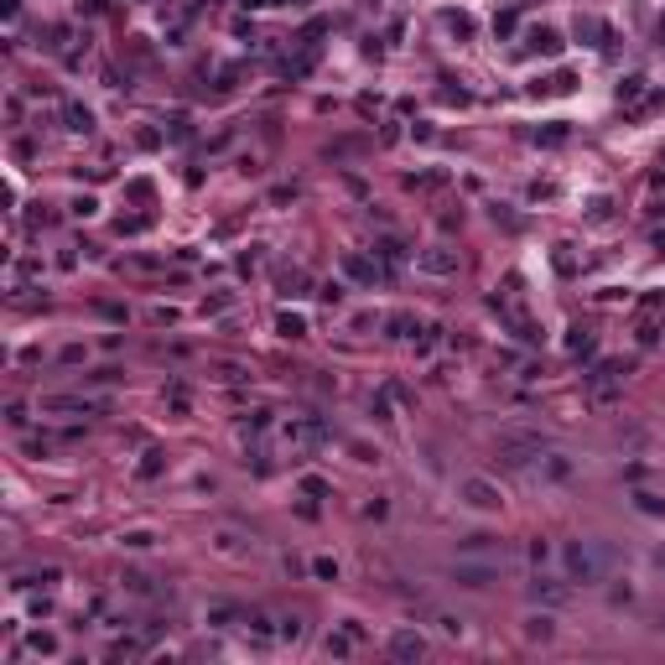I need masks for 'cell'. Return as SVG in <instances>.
<instances>
[{
	"mask_svg": "<svg viewBox=\"0 0 665 665\" xmlns=\"http://www.w3.org/2000/svg\"><path fill=\"white\" fill-rule=\"evenodd\" d=\"M125 582H130V593H151V587H156V582H151V577H146V572H130Z\"/></svg>",
	"mask_w": 665,
	"mask_h": 665,
	"instance_id": "20",
	"label": "cell"
},
{
	"mask_svg": "<svg viewBox=\"0 0 665 665\" xmlns=\"http://www.w3.org/2000/svg\"><path fill=\"white\" fill-rule=\"evenodd\" d=\"M426 276H457V250H447V245H432V250H421V260H416Z\"/></svg>",
	"mask_w": 665,
	"mask_h": 665,
	"instance_id": "2",
	"label": "cell"
},
{
	"mask_svg": "<svg viewBox=\"0 0 665 665\" xmlns=\"http://www.w3.org/2000/svg\"><path fill=\"white\" fill-rule=\"evenodd\" d=\"M577 36H582L587 47H603L608 42V26L598 21V16H577Z\"/></svg>",
	"mask_w": 665,
	"mask_h": 665,
	"instance_id": "7",
	"label": "cell"
},
{
	"mask_svg": "<svg viewBox=\"0 0 665 665\" xmlns=\"http://www.w3.org/2000/svg\"><path fill=\"white\" fill-rule=\"evenodd\" d=\"M603 567H608L603 541H572L567 546V572H572V582H603Z\"/></svg>",
	"mask_w": 665,
	"mask_h": 665,
	"instance_id": "1",
	"label": "cell"
},
{
	"mask_svg": "<svg viewBox=\"0 0 665 665\" xmlns=\"http://www.w3.org/2000/svg\"><path fill=\"white\" fill-rule=\"evenodd\" d=\"M530 598H536V603H551V608H556L561 598H567V587L551 582V577H536V582H530Z\"/></svg>",
	"mask_w": 665,
	"mask_h": 665,
	"instance_id": "8",
	"label": "cell"
},
{
	"mask_svg": "<svg viewBox=\"0 0 665 665\" xmlns=\"http://www.w3.org/2000/svg\"><path fill=\"white\" fill-rule=\"evenodd\" d=\"M281 640H286V644H296V640H302V619H296V613H292V619H281Z\"/></svg>",
	"mask_w": 665,
	"mask_h": 665,
	"instance_id": "14",
	"label": "cell"
},
{
	"mask_svg": "<svg viewBox=\"0 0 665 665\" xmlns=\"http://www.w3.org/2000/svg\"><path fill=\"white\" fill-rule=\"evenodd\" d=\"M281 333H286V338H302V333H307V323H302L296 312H281Z\"/></svg>",
	"mask_w": 665,
	"mask_h": 665,
	"instance_id": "12",
	"label": "cell"
},
{
	"mask_svg": "<svg viewBox=\"0 0 665 665\" xmlns=\"http://www.w3.org/2000/svg\"><path fill=\"white\" fill-rule=\"evenodd\" d=\"M349 270H353V276H359V281H374V265H369V260H359V255L349 260Z\"/></svg>",
	"mask_w": 665,
	"mask_h": 665,
	"instance_id": "21",
	"label": "cell"
},
{
	"mask_svg": "<svg viewBox=\"0 0 665 665\" xmlns=\"http://www.w3.org/2000/svg\"><path fill=\"white\" fill-rule=\"evenodd\" d=\"M140 473H146V479H156V473H162V453H146V463H140Z\"/></svg>",
	"mask_w": 665,
	"mask_h": 665,
	"instance_id": "22",
	"label": "cell"
},
{
	"mask_svg": "<svg viewBox=\"0 0 665 665\" xmlns=\"http://www.w3.org/2000/svg\"><path fill=\"white\" fill-rule=\"evenodd\" d=\"M530 47H536V52H556L561 36H556V32H546V26H536V32H530Z\"/></svg>",
	"mask_w": 665,
	"mask_h": 665,
	"instance_id": "11",
	"label": "cell"
},
{
	"mask_svg": "<svg viewBox=\"0 0 665 665\" xmlns=\"http://www.w3.org/2000/svg\"><path fill=\"white\" fill-rule=\"evenodd\" d=\"M380 255L395 265V260H406V245H400V239H385V245H380Z\"/></svg>",
	"mask_w": 665,
	"mask_h": 665,
	"instance_id": "18",
	"label": "cell"
},
{
	"mask_svg": "<svg viewBox=\"0 0 665 665\" xmlns=\"http://www.w3.org/2000/svg\"><path fill=\"white\" fill-rule=\"evenodd\" d=\"M213 541H219V551H229V556H234L239 546H245V536H239V530H219Z\"/></svg>",
	"mask_w": 665,
	"mask_h": 665,
	"instance_id": "15",
	"label": "cell"
},
{
	"mask_svg": "<svg viewBox=\"0 0 665 665\" xmlns=\"http://www.w3.org/2000/svg\"><path fill=\"white\" fill-rule=\"evenodd\" d=\"M125 546H135V551H146V546H151V536H146V530H130V536H125Z\"/></svg>",
	"mask_w": 665,
	"mask_h": 665,
	"instance_id": "23",
	"label": "cell"
},
{
	"mask_svg": "<svg viewBox=\"0 0 665 665\" xmlns=\"http://www.w3.org/2000/svg\"><path fill=\"white\" fill-rule=\"evenodd\" d=\"M89 125H94L89 109H83V105H68V130H89Z\"/></svg>",
	"mask_w": 665,
	"mask_h": 665,
	"instance_id": "13",
	"label": "cell"
},
{
	"mask_svg": "<svg viewBox=\"0 0 665 665\" xmlns=\"http://www.w3.org/2000/svg\"><path fill=\"white\" fill-rule=\"evenodd\" d=\"M385 327H390V338H416V333H421V327H416V317H411V312H395Z\"/></svg>",
	"mask_w": 665,
	"mask_h": 665,
	"instance_id": "9",
	"label": "cell"
},
{
	"mask_svg": "<svg viewBox=\"0 0 665 665\" xmlns=\"http://www.w3.org/2000/svg\"><path fill=\"white\" fill-rule=\"evenodd\" d=\"M32 655H58V640L52 634H32Z\"/></svg>",
	"mask_w": 665,
	"mask_h": 665,
	"instance_id": "17",
	"label": "cell"
},
{
	"mask_svg": "<svg viewBox=\"0 0 665 665\" xmlns=\"http://www.w3.org/2000/svg\"><path fill=\"white\" fill-rule=\"evenodd\" d=\"M640 510L644 514H665V499H660V494H640Z\"/></svg>",
	"mask_w": 665,
	"mask_h": 665,
	"instance_id": "19",
	"label": "cell"
},
{
	"mask_svg": "<svg viewBox=\"0 0 665 665\" xmlns=\"http://www.w3.org/2000/svg\"><path fill=\"white\" fill-rule=\"evenodd\" d=\"M245 629L255 634L260 644H265V640H270V613H260V608H255V613H245Z\"/></svg>",
	"mask_w": 665,
	"mask_h": 665,
	"instance_id": "10",
	"label": "cell"
},
{
	"mask_svg": "<svg viewBox=\"0 0 665 665\" xmlns=\"http://www.w3.org/2000/svg\"><path fill=\"white\" fill-rule=\"evenodd\" d=\"M463 499L473 504V510H499V504H504V494L494 489L489 479H463Z\"/></svg>",
	"mask_w": 665,
	"mask_h": 665,
	"instance_id": "3",
	"label": "cell"
},
{
	"mask_svg": "<svg viewBox=\"0 0 665 665\" xmlns=\"http://www.w3.org/2000/svg\"><path fill=\"white\" fill-rule=\"evenodd\" d=\"M457 582H463V587H489L494 582V567H468V561H457Z\"/></svg>",
	"mask_w": 665,
	"mask_h": 665,
	"instance_id": "6",
	"label": "cell"
},
{
	"mask_svg": "<svg viewBox=\"0 0 665 665\" xmlns=\"http://www.w3.org/2000/svg\"><path fill=\"white\" fill-rule=\"evenodd\" d=\"M42 411H78V416H94V411H105V400H89V395H47Z\"/></svg>",
	"mask_w": 665,
	"mask_h": 665,
	"instance_id": "4",
	"label": "cell"
},
{
	"mask_svg": "<svg viewBox=\"0 0 665 665\" xmlns=\"http://www.w3.org/2000/svg\"><path fill=\"white\" fill-rule=\"evenodd\" d=\"M525 634H530V640H551V619H546V613H536V619L525 624Z\"/></svg>",
	"mask_w": 665,
	"mask_h": 665,
	"instance_id": "16",
	"label": "cell"
},
{
	"mask_svg": "<svg viewBox=\"0 0 665 665\" xmlns=\"http://www.w3.org/2000/svg\"><path fill=\"white\" fill-rule=\"evenodd\" d=\"M390 655H395V660H421V655H426V640L411 634V629H400L395 640H390Z\"/></svg>",
	"mask_w": 665,
	"mask_h": 665,
	"instance_id": "5",
	"label": "cell"
}]
</instances>
